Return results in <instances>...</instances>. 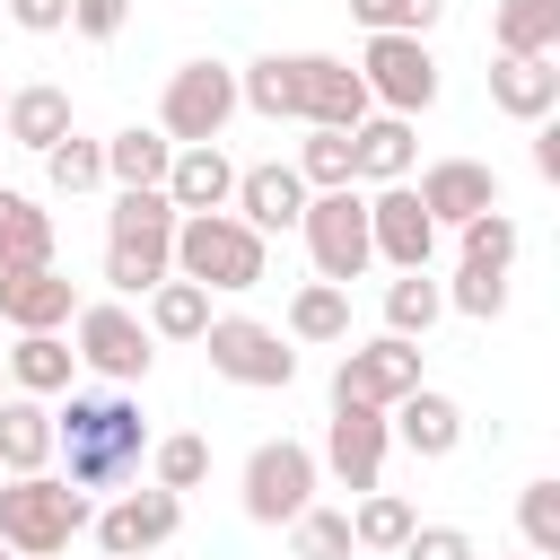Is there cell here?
<instances>
[{
    "label": "cell",
    "instance_id": "cell-18",
    "mask_svg": "<svg viewBox=\"0 0 560 560\" xmlns=\"http://www.w3.org/2000/svg\"><path fill=\"white\" fill-rule=\"evenodd\" d=\"M70 315H79V289H70L52 262L0 271V324H9V332H61Z\"/></svg>",
    "mask_w": 560,
    "mask_h": 560
},
{
    "label": "cell",
    "instance_id": "cell-2",
    "mask_svg": "<svg viewBox=\"0 0 560 560\" xmlns=\"http://www.w3.org/2000/svg\"><path fill=\"white\" fill-rule=\"evenodd\" d=\"M88 490L79 481H61V472H9L0 481V551H18V560H52V551H70L79 534H88Z\"/></svg>",
    "mask_w": 560,
    "mask_h": 560
},
{
    "label": "cell",
    "instance_id": "cell-48",
    "mask_svg": "<svg viewBox=\"0 0 560 560\" xmlns=\"http://www.w3.org/2000/svg\"><path fill=\"white\" fill-rule=\"evenodd\" d=\"M0 18H9V9H0Z\"/></svg>",
    "mask_w": 560,
    "mask_h": 560
},
{
    "label": "cell",
    "instance_id": "cell-31",
    "mask_svg": "<svg viewBox=\"0 0 560 560\" xmlns=\"http://www.w3.org/2000/svg\"><path fill=\"white\" fill-rule=\"evenodd\" d=\"M289 341H350V289L306 280V289L289 298Z\"/></svg>",
    "mask_w": 560,
    "mask_h": 560
},
{
    "label": "cell",
    "instance_id": "cell-24",
    "mask_svg": "<svg viewBox=\"0 0 560 560\" xmlns=\"http://www.w3.org/2000/svg\"><path fill=\"white\" fill-rule=\"evenodd\" d=\"M44 464H52L44 394H0V472H44Z\"/></svg>",
    "mask_w": 560,
    "mask_h": 560
},
{
    "label": "cell",
    "instance_id": "cell-22",
    "mask_svg": "<svg viewBox=\"0 0 560 560\" xmlns=\"http://www.w3.org/2000/svg\"><path fill=\"white\" fill-rule=\"evenodd\" d=\"M411 114H368L350 131V184H402L411 175Z\"/></svg>",
    "mask_w": 560,
    "mask_h": 560
},
{
    "label": "cell",
    "instance_id": "cell-19",
    "mask_svg": "<svg viewBox=\"0 0 560 560\" xmlns=\"http://www.w3.org/2000/svg\"><path fill=\"white\" fill-rule=\"evenodd\" d=\"M236 219L254 228V236H280V228H298V210H306V184H298V166H236Z\"/></svg>",
    "mask_w": 560,
    "mask_h": 560
},
{
    "label": "cell",
    "instance_id": "cell-30",
    "mask_svg": "<svg viewBox=\"0 0 560 560\" xmlns=\"http://www.w3.org/2000/svg\"><path fill=\"white\" fill-rule=\"evenodd\" d=\"M490 44L499 52H560V0H499Z\"/></svg>",
    "mask_w": 560,
    "mask_h": 560
},
{
    "label": "cell",
    "instance_id": "cell-7",
    "mask_svg": "<svg viewBox=\"0 0 560 560\" xmlns=\"http://www.w3.org/2000/svg\"><path fill=\"white\" fill-rule=\"evenodd\" d=\"M201 350H210V368H219L228 385H254V394L298 385V350H289L271 324H254V315H210V324H201Z\"/></svg>",
    "mask_w": 560,
    "mask_h": 560
},
{
    "label": "cell",
    "instance_id": "cell-37",
    "mask_svg": "<svg viewBox=\"0 0 560 560\" xmlns=\"http://www.w3.org/2000/svg\"><path fill=\"white\" fill-rule=\"evenodd\" d=\"M298 184H306V192L350 184V131H306V149H298Z\"/></svg>",
    "mask_w": 560,
    "mask_h": 560
},
{
    "label": "cell",
    "instance_id": "cell-32",
    "mask_svg": "<svg viewBox=\"0 0 560 560\" xmlns=\"http://www.w3.org/2000/svg\"><path fill=\"white\" fill-rule=\"evenodd\" d=\"M201 472H210V438H192V429H175V438H149V481L158 490H201Z\"/></svg>",
    "mask_w": 560,
    "mask_h": 560
},
{
    "label": "cell",
    "instance_id": "cell-27",
    "mask_svg": "<svg viewBox=\"0 0 560 560\" xmlns=\"http://www.w3.org/2000/svg\"><path fill=\"white\" fill-rule=\"evenodd\" d=\"M166 158H175V140H166L158 122H149V131L131 122V131H114V140H105V175H114L122 192H149V184H166Z\"/></svg>",
    "mask_w": 560,
    "mask_h": 560
},
{
    "label": "cell",
    "instance_id": "cell-3",
    "mask_svg": "<svg viewBox=\"0 0 560 560\" xmlns=\"http://www.w3.org/2000/svg\"><path fill=\"white\" fill-rule=\"evenodd\" d=\"M166 271H175V201L158 184L149 192H122L105 210V280L122 298H149Z\"/></svg>",
    "mask_w": 560,
    "mask_h": 560
},
{
    "label": "cell",
    "instance_id": "cell-44",
    "mask_svg": "<svg viewBox=\"0 0 560 560\" xmlns=\"http://www.w3.org/2000/svg\"><path fill=\"white\" fill-rule=\"evenodd\" d=\"M534 175H542V184H560V122H551V114L534 122Z\"/></svg>",
    "mask_w": 560,
    "mask_h": 560
},
{
    "label": "cell",
    "instance_id": "cell-49",
    "mask_svg": "<svg viewBox=\"0 0 560 560\" xmlns=\"http://www.w3.org/2000/svg\"><path fill=\"white\" fill-rule=\"evenodd\" d=\"M525 560H534V551H525Z\"/></svg>",
    "mask_w": 560,
    "mask_h": 560
},
{
    "label": "cell",
    "instance_id": "cell-29",
    "mask_svg": "<svg viewBox=\"0 0 560 560\" xmlns=\"http://www.w3.org/2000/svg\"><path fill=\"white\" fill-rule=\"evenodd\" d=\"M438 315H446V289L429 280V262L385 280V332H402V341H429V324H438Z\"/></svg>",
    "mask_w": 560,
    "mask_h": 560
},
{
    "label": "cell",
    "instance_id": "cell-17",
    "mask_svg": "<svg viewBox=\"0 0 560 560\" xmlns=\"http://www.w3.org/2000/svg\"><path fill=\"white\" fill-rule=\"evenodd\" d=\"M420 210L438 228H464V219L499 210V175L481 158H438V166H420Z\"/></svg>",
    "mask_w": 560,
    "mask_h": 560
},
{
    "label": "cell",
    "instance_id": "cell-26",
    "mask_svg": "<svg viewBox=\"0 0 560 560\" xmlns=\"http://www.w3.org/2000/svg\"><path fill=\"white\" fill-rule=\"evenodd\" d=\"M35 262H52V210L0 184V271H35Z\"/></svg>",
    "mask_w": 560,
    "mask_h": 560
},
{
    "label": "cell",
    "instance_id": "cell-47",
    "mask_svg": "<svg viewBox=\"0 0 560 560\" xmlns=\"http://www.w3.org/2000/svg\"><path fill=\"white\" fill-rule=\"evenodd\" d=\"M0 560H9V551H0Z\"/></svg>",
    "mask_w": 560,
    "mask_h": 560
},
{
    "label": "cell",
    "instance_id": "cell-36",
    "mask_svg": "<svg viewBox=\"0 0 560 560\" xmlns=\"http://www.w3.org/2000/svg\"><path fill=\"white\" fill-rule=\"evenodd\" d=\"M44 175H52V192H96L105 184V140H52L44 149Z\"/></svg>",
    "mask_w": 560,
    "mask_h": 560
},
{
    "label": "cell",
    "instance_id": "cell-15",
    "mask_svg": "<svg viewBox=\"0 0 560 560\" xmlns=\"http://www.w3.org/2000/svg\"><path fill=\"white\" fill-rule=\"evenodd\" d=\"M368 245H376V262H394V271H420V262L438 254V219L420 210L411 184H376V192H368Z\"/></svg>",
    "mask_w": 560,
    "mask_h": 560
},
{
    "label": "cell",
    "instance_id": "cell-21",
    "mask_svg": "<svg viewBox=\"0 0 560 560\" xmlns=\"http://www.w3.org/2000/svg\"><path fill=\"white\" fill-rule=\"evenodd\" d=\"M158 192L175 201V219H184V210H228L236 166L219 158V140H192V149H175V158H166V184H158Z\"/></svg>",
    "mask_w": 560,
    "mask_h": 560
},
{
    "label": "cell",
    "instance_id": "cell-41",
    "mask_svg": "<svg viewBox=\"0 0 560 560\" xmlns=\"http://www.w3.org/2000/svg\"><path fill=\"white\" fill-rule=\"evenodd\" d=\"M394 560H481V551H472V534H464V525H411Z\"/></svg>",
    "mask_w": 560,
    "mask_h": 560
},
{
    "label": "cell",
    "instance_id": "cell-5",
    "mask_svg": "<svg viewBox=\"0 0 560 560\" xmlns=\"http://www.w3.org/2000/svg\"><path fill=\"white\" fill-rule=\"evenodd\" d=\"M298 236H306V254H315V280H332V289H350V280L376 262V245H368V192H359V184L306 192Z\"/></svg>",
    "mask_w": 560,
    "mask_h": 560
},
{
    "label": "cell",
    "instance_id": "cell-9",
    "mask_svg": "<svg viewBox=\"0 0 560 560\" xmlns=\"http://www.w3.org/2000/svg\"><path fill=\"white\" fill-rule=\"evenodd\" d=\"M315 481H324L315 446H298V438H262V446L245 455V516H254V525H289V516L315 499Z\"/></svg>",
    "mask_w": 560,
    "mask_h": 560
},
{
    "label": "cell",
    "instance_id": "cell-1",
    "mask_svg": "<svg viewBox=\"0 0 560 560\" xmlns=\"http://www.w3.org/2000/svg\"><path fill=\"white\" fill-rule=\"evenodd\" d=\"M52 455L70 464L61 481H79V490H122V481L140 472V455H149V420H140V402L114 394V385L70 394V402L52 411Z\"/></svg>",
    "mask_w": 560,
    "mask_h": 560
},
{
    "label": "cell",
    "instance_id": "cell-13",
    "mask_svg": "<svg viewBox=\"0 0 560 560\" xmlns=\"http://www.w3.org/2000/svg\"><path fill=\"white\" fill-rule=\"evenodd\" d=\"M385 446H394L385 411H368V402H332V420H324V455H315V464H324L341 490H376Z\"/></svg>",
    "mask_w": 560,
    "mask_h": 560
},
{
    "label": "cell",
    "instance_id": "cell-12",
    "mask_svg": "<svg viewBox=\"0 0 560 560\" xmlns=\"http://www.w3.org/2000/svg\"><path fill=\"white\" fill-rule=\"evenodd\" d=\"M368 114H376V96H368V79H359L350 61L298 52V122H306V131H359Z\"/></svg>",
    "mask_w": 560,
    "mask_h": 560
},
{
    "label": "cell",
    "instance_id": "cell-6",
    "mask_svg": "<svg viewBox=\"0 0 560 560\" xmlns=\"http://www.w3.org/2000/svg\"><path fill=\"white\" fill-rule=\"evenodd\" d=\"M228 122H236V70H228V61H184V70H166L158 131H166L175 149H192V140H219Z\"/></svg>",
    "mask_w": 560,
    "mask_h": 560
},
{
    "label": "cell",
    "instance_id": "cell-16",
    "mask_svg": "<svg viewBox=\"0 0 560 560\" xmlns=\"http://www.w3.org/2000/svg\"><path fill=\"white\" fill-rule=\"evenodd\" d=\"M490 105H499L508 122L560 114V52H499V61H490Z\"/></svg>",
    "mask_w": 560,
    "mask_h": 560
},
{
    "label": "cell",
    "instance_id": "cell-28",
    "mask_svg": "<svg viewBox=\"0 0 560 560\" xmlns=\"http://www.w3.org/2000/svg\"><path fill=\"white\" fill-rule=\"evenodd\" d=\"M201 324H210V289L184 280V271H166V280L149 289V332H158V341H201Z\"/></svg>",
    "mask_w": 560,
    "mask_h": 560
},
{
    "label": "cell",
    "instance_id": "cell-11",
    "mask_svg": "<svg viewBox=\"0 0 560 560\" xmlns=\"http://www.w3.org/2000/svg\"><path fill=\"white\" fill-rule=\"evenodd\" d=\"M411 385H420V341H402V332L350 341L332 368V402H368V411H394Z\"/></svg>",
    "mask_w": 560,
    "mask_h": 560
},
{
    "label": "cell",
    "instance_id": "cell-8",
    "mask_svg": "<svg viewBox=\"0 0 560 560\" xmlns=\"http://www.w3.org/2000/svg\"><path fill=\"white\" fill-rule=\"evenodd\" d=\"M70 341H79V368H96L105 385H140L149 359H158V332H149L131 306H114V298L79 306V315H70Z\"/></svg>",
    "mask_w": 560,
    "mask_h": 560
},
{
    "label": "cell",
    "instance_id": "cell-45",
    "mask_svg": "<svg viewBox=\"0 0 560 560\" xmlns=\"http://www.w3.org/2000/svg\"><path fill=\"white\" fill-rule=\"evenodd\" d=\"M0 394H9V368H0Z\"/></svg>",
    "mask_w": 560,
    "mask_h": 560
},
{
    "label": "cell",
    "instance_id": "cell-46",
    "mask_svg": "<svg viewBox=\"0 0 560 560\" xmlns=\"http://www.w3.org/2000/svg\"><path fill=\"white\" fill-rule=\"evenodd\" d=\"M0 105H9V88H0Z\"/></svg>",
    "mask_w": 560,
    "mask_h": 560
},
{
    "label": "cell",
    "instance_id": "cell-38",
    "mask_svg": "<svg viewBox=\"0 0 560 560\" xmlns=\"http://www.w3.org/2000/svg\"><path fill=\"white\" fill-rule=\"evenodd\" d=\"M446 306H455V315H472V324L508 315V271H490V262H464V271H455V289H446Z\"/></svg>",
    "mask_w": 560,
    "mask_h": 560
},
{
    "label": "cell",
    "instance_id": "cell-4",
    "mask_svg": "<svg viewBox=\"0 0 560 560\" xmlns=\"http://www.w3.org/2000/svg\"><path fill=\"white\" fill-rule=\"evenodd\" d=\"M175 271L236 298V289H262L271 254H262V236H254L236 210H184V219H175Z\"/></svg>",
    "mask_w": 560,
    "mask_h": 560
},
{
    "label": "cell",
    "instance_id": "cell-33",
    "mask_svg": "<svg viewBox=\"0 0 560 560\" xmlns=\"http://www.w3.org/2000/svg\"><path fill=\"white\" fill-rule=\"evenodd\" d=\"M411 525H420V516H411V499H394V490H359V508H350L359 551H402Z\"/></svg>",
    "mask_w": 560,
    "mask_h": 560
},
{
    "label": "cell",
    "instance_id": "cell-10",
    "mask_svg": "<svg viewBox=\"0 0 560 560\" xmlns=\"http://www.w3.org/2000/svg\"><path fill=\"white\" fill-rule=\"evenodd\" d=\"M359 79H368V96L385 114H429L438 105V52H429V35H368Z\"/></svg>",
    "mask_w": 560,
    "mask_h": 560
},
{
    "label": "cell",
    "instance_id": "cell-14",
    "mask_svg": "<svg viewBox=\"0 0 560 560\" xmlns=\"http://www.w3.org/2000/svg\"><path fill=\"white\" fill-rule=\"evenodd\" d=\"M96 525V542H105V560H149L158 542H175V525H184V499L175 490H122L105 516H88Z\"/></svg>",
    "mask_w": 560,
    "mask_h": 560
},
{
    "label": "cell",
    "instance_id": "cell-20",
    "mask_svg": "<svg viewBox=\"0 0 560 560\" xmlns=\"http://www.w3.org/2000/svg\"><path fill=\"white\" fill-rule=\"evenodd\" d=\"M420 464H438V455H455L464 446V402L455 394H438V385H411L402 402H394V420H385Z\"/></svg>",
    "mask_w": 560,
    "mask_h": 560
},
{
    "label": "cell",
    "instance_id": "cell-39",
    "mask_svg": "<svg viewBox=\"0 0 560 560\" xmlns=\"http://www.w3.org/2000/svg\"><path fill=\"white\" fill-rule=\"evenodd\" d=\"M438 9H446V0H350V18H359L368 35H429Z\"/></svg>",
    "mask_w": 560,
    "mask_h": 560
},
{
    "label": "cell",
    "instance_id": "cell-25",
    "mask_svg": "<svg viewBox=\"0 0 560 560\" xmlns=\"http://www.w3.org/2000/svg\"><path fill=\"white\" fill-rule=\"evenodd\" d=\"M0 368H9V394H70L79 350H70L61 332H18V350H9Z\"/></svg>",
    "mask_w": 560,
    "mask_h": 560
},
{
    "label": "cell",
    "instance_id": "cell-40",
    "mask_svg": "<svg viewBox=\"0 0 560 560\" xmlns=\"http://www.w3.org/2000/svg\"><path fill=\"white\" fill-rule=\"evenodd\" d=\"M516 245H525V236H516V219H508V210H481V219H464V262H490V271H508V262H516Z\"/></svg>",
    "mask_w": 560,
    "mask_h": 560
},
{
    "label": "cell",
    "instance_id": "cell-35",
    "mask_svg": "<svg viewBox=\"0 0 560 560\" xmlns=\"http://www.w3.org/2000/svg\"><path fill=\"white\" fill-rule=\"evenodd\" d=\"M516 534L534 560H560V481H525L516 490Z\"/></svg>",
    "mask_w": 560,
    "mask_h": 560
},
{
    "label": "cell",
    "instance_id": "cell-34",
    "mask_svg": "<svg viewBox=\"0 0 560 560\" xmlns=\"http://www.w3.org/2000/svg\"><path fill=\"white\" fill-rule=\"evenodd\" d=\"M289 542H298V560H350V551H359L350 508H315V499L289 516Z\"/></svg>",
    "mask_w": 560,
    "mask_h": 560
},
{
    "label": "cell",
    "instance_id": "cell-23",
    "mask_svg": "<svg viewBox=\"0 0 560 560\" xmlns=\"http://www.w3.org/2000/svg\"><path fill=\"white\" fill-rule=\"evenodd\" d=\"M0 131L18 140V149H52V140H70V88H52V79H35V88H9V105H0Z\"/></svg>",
    "mask_w": 560,
    "mask_h": 560
},
{
    "label": "cell",
    "instance_id": "cell-43",
    "mask_svg": "<svg viewBox=\"0 0 560 560\" xmlns=\"http://www.w3.org/2000/svg\"><path fill=\"white\" fill-rule=\"evenodd\" d=\"M9 9V26H26V35H61L70 26V0H0Z\"/></svg>",
    "mask_w": 560,
    "mask_h": 560
},
{
    "label": "cell",
    "instance_id": "cell-42",
    "mask_svg": "<svg viewBox=\"0 0 560 560\" xmlns=\"http://www.w3.org/2000/svg\"><path fill=\"white\" fill-rule=\"evenodd\" d=\"M122 18H131V0H70V26H79L88 44H114Z\"/></svg>",
    "mask_w": 560,
    "mask_h": 560
}]
</instances>
